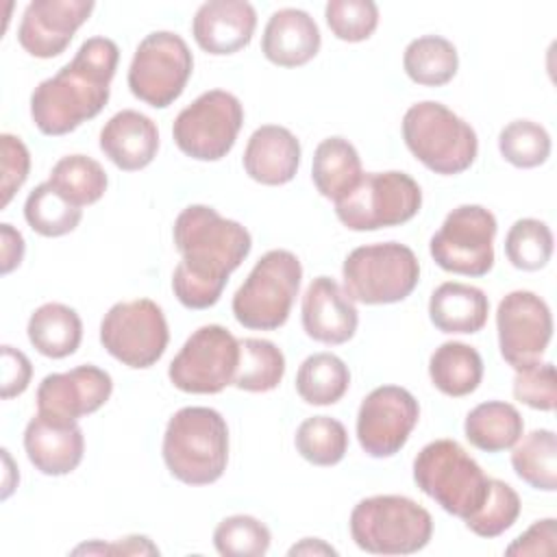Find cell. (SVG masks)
Listing matches in <instances>:
<instances>
[{"mask_svg": "<svg viewBox=\"0 0 557 557\" xmlns=\"http://www.w3.org/2000/svg\"><path fill=\"white\" fill-rule=\"evenodd\" d=\"M181 263L172 272V292L187 309L213 307L228 276L252 248L248 228L220 215L209 205L185 207L172 228Z\"/></svg>", "mask_w": 557, "mask_h": 557, "instance_id": "cell-1", "label": "cell"}, {"mask_svg": "<svg viewBox=\"0 0 557 557\" xmlns=\"http://www.w3.org/2000/svg\"><path fill=\"white\" fill-rule=\"evenodd\" d=\"M120 48L109 37H89L74 59L30 94V117L41 135L61 137L96 117L111 96Z\"/></svg>", "mask_w": 557, "mask_h": 557, "instance_id": "cell-2", "label": "cell"}, {"mask_svg": "<svg viewBox=\"0 0 557 557\" xmlns=\"http://www.w3.org/2000/svg\"><path fill=\"white\" fill-rule=\"evenodd\" d=\"M165 468L185 485L215 483L228 463V426L211 407H183L165 426Z\"/></svg>", "mask_w": 557, "mask_h": 557, "instance_id": "cell-3", "label": "cell"}, {"mask_svg": "<svg viewBox=\"0 0 557 557\" xmlns=\"http://www.w3.org/2000/svg\"><path fill=\"white\" fill-rule=\"evenodd\" d=\"M403 139L426 170L442 176L466 172L479 154L474 128L435 100L416 102L405 111Z\"/></svg>", "mask_w": 557, "mask_h": 557, "instance_id": "cell-4", "label": "cell"}, {"mask_svg": "<svg viewBox=\"0 0 557 557\" xmlns=\"http://www.w3.org/2000/svg\"><path fill=\"white\" fill-rule=\"evenodd\" d=\"M352 542L372 555H411L433 535L431 513L416 500L398 494L361 498L350 511Z\"/></svg>", "mask_w": 557, "mask_h": 557, "instance_id": "cell-5", "label": "cell"}, {"mask_svg": "<svg viewBox=\"0 0 557 557\" xmlns=\"http://www.w3.org/2000/svg\"><path fill=\"white\" fill-rule=\"evenodd\" d=\"M413 481L446 513L461 520L483 505L490 485L483 468L459 442L448 437L422 446L413 459Z\"/></svg>", "mask_w": 557, "mask_h": 557, "instance_id": "cell-6", "label": "cell"}, {"mask_svg": "<svg viewBox=\"0 0 557 557\" xmlns=\"http://www.w3.org/2000/svg\"><path fill=\"white\" fill-rule=\"evenodd\" d=\"M302 281L300 259L283 248L259 257L246 281L233 296L231 309L244 329H281L294 307Z\"/></svg>", "mask_w": 557, "mask_h": 557, "instance_id": "cell-7", "label": "cell"}, {"mask_svg": "<svg viewBox=\"0 0 557 557\" xmlns=\"http://www.w3.org/2000/svg\"><path fill=\"white\" fill-rule=\"evenodd\" d=\"M344 289L355 302L392 305L405 300L420 281L416 252L400 242H379L350 250L342 265Z\"/></svg>", "mask_w": 557, "mask_h": 557, "instance_id": "cell-8", "label": "cell"}, {"mask_svg": "<svg viewBox=\"0 0 557 557\" xmlns=\"http://www.w3.org/2000/svg\"><path fill=\"white\" fill-rule=\"evenodd\" d=\"M422 207V189L405 172H366L357 187L335 202L337 220L350 231H379L409 222Z\"/></svg>", "mask_w": 557, "mask_h": 557, "instance_id": "cell-9", "label": "cell"}, {"mask_svg": "<svg viewBox=\"0 0 557 557\" xmlns=\"http://www.w3.org/2000/svg\"><path fill=\"white\" fill-rule=\"evenodd\" d=\"M191 72L194 57L187 41L172 30H154L135 48L126 81L137 100L165 109L185 91Z\"/></svg>", "mask_w": 557, "mask_h": 557, "instance_id": "cell-10", "label": "cell"}, {"mask_svg": "<svg viewBox=\"0 0 557 557\" xmlns=\"http://www.w3.org/2000/svg\"><path fill=\"white\" fill-rule=\"evenodd\" d=\"M244 107L226 89H209L187 104L172 124L178 150L196 161L224 159L242 131Z\"/></svg>", "mask_w": 557, "mask_h": 557, "instance_id": "cell-11", "label": "cell"}, {"mask_svg": "<svg viewBox=\"0 0 557 557\" xmlns=\"http://www.w3.org/2000/svg\"><path fill=\"white\" fill-rule=\"evenodd\" d=\"M170 342L163 309L150 298L115 302L100 322V344L120 363L144 370L154 366Z\"/></svg>", "mask_w": 557, "mask_h": 557, "instance_id": "cell-12", "label": "cell"}, {"mask_svg": "<svg viewBox=\"0 0 557 557\" xmlns=\"http://www.w3.org/2000/svg\"><path fill=\"white\" fill-rule=\"evenodd\" d=\"M498 224L481 205H459L429 242L433 261L453 274L485 276L494 268V237Z\"/></svg>", "mask_w": 557, "mask_h": 557, "instance_id": "cell-13", "label": "cell"}, {"mask_svg": "<svg viewBox=\"0 0 557 557\" xmlns=\"http://www.w3.org/2000/svg\"><path fill=\"white\" fill-rule=\"evenodd\" d=\"M237 363L239 339L222 324H205L185 339L168 376L185 394H218L233 385Z\"/></svg>", "mask_w": 557, "mask_h": 557, "instance_id": "cell-14", "label": "cell"}, {"mask_svg": "<svg viewBox=\"0 0 557 557\" xmlns=\"http://www.w3.org/2000/svg\"><path fill=\"white\" fill-rule=\"evenodd\" d=\"M420 420L416 396L400 385L374 387L357 411V440L374 459L394 457Z\"/></svg>", "mask_w": 557, "mask_h": 557, "instance_id": "cell-15", "label": "cell"}, {"mask_svg": "<svg viewBox=\"0 0 557 557\" xmlns=\"http://www.w3.org/2000/svg\"><path fill=\"white\" fill-rule=\"evenodd\" d=\"M496 331L500 357L513 370L542 361L553 337L550 307L535 292L513 289L498 302Z\"/></svg>", "mask_w": 557, "mask_h": 557, "instance_id": "cell-16", "label": "cell"}, {"mask_svg": "<svg viewBox=\"0 0 557 557\" xmlns=\"http://www.w3.org/2000/svg\"><path fill=\"white\" fill-rule=\"evenodd\" d=\"M94 7L91 0H33L22 13L17 41L30 57H59L89 20Z\"/></svg>", "mask_w": 557, "mask_h": 557, "instance_id": "cell-17", "label": "cell"}, {"mask_svg": "<svg viewBox=\"0 0 557 557\" xmlns=\"http://www.w3.org/2000/svg\"><path fill=\"white\" fill-rule=\"evenodd\" d=\"M113 392V379L107 370L85 363L67 372H52L37 387V411L78 420L98 411Z\"/></svg>", "mask_w": 557, "mask_h": 557, "instance_id": "cell-18", "label": "cell"}, {"mask_svg": "<svg viewBox=\"0 0 557 557\" xmlns=\"http://www.w3.org/2000/svg\"><path fill=\"white\" fill-rule=\"evenodd\" d=\"M28 461L46 476H63L78 468L85 453V435L78 420L37 411L24 429Z\"/></svg>", "mask_w": 557, "mask_h": 557, "instance_id": "cell-19", "label": "cell"}, {"mask_svg": "<svg viewBox=\"0 0 557 557\" xmlns=\"http://www.w3.org/2000/svg\"><path fill=\"white\" fill-rule=\"evenodd\" d=\"M300 320L305 333L320 344L339 346L352 339L359 311L346 289L331 276H315L302 296Z\"/></svg>", "mask_w": 557, "mask_h": 557, "instance_id": "cell-20", "label": "cell"}, {"mask_svg": "<svg viewBox=\"0 0 557 557\" xmlns=\"http://www.w3.org/2000/svg\"><path fill=\"white\" fill-rule=\"evenodd\" d=\"M257 28V11L244 0H209L191 20V35L200 50L213 57L235 54L246 48Z\"/></svg>", "mask_w": 557, "mask_h": 557, "instance_id": "cell-21", "label": "cell"}, {"mask_svg": "<svg viewBox=\"0 0 557 557\" xmlns=\"http://www.w3.org/2000/svg\"><path fill=\"white\" fill-rule=\"evenodd\" d=\"M300 141L298 137L278 124H263L255 128L244 148V170L261 185H285L289 183L300 165Z\"/></svg>", "mask_w": 557, "mask_h": 557, "instance_id": "cell-22", "label": "cell"}, {"mask_svg": "<svg viewBox=\"0 0 557 557\" xmlns=\"http://www.w3.org/2000/svg\"><path fill=\"white\" fill-rule=\"evenodd\" d=\"M100 150L124 172L144 170L157 157L159 128L148 115L135 109H122L102 126Z\"/></svg>", "mask_w": 557, "mask_h": 557, "instance_id": "cell-23", "label": "cell"}, {"mask_svg": "<svg viewBox=\"0 0 557 557\" xmlns=\"http://www.w3.org/2000/svg\"><path fill=\"white\" fill-rule=\"evenodd\" d=\"M322 44L315 20L302 9H278L270 15L263 37V57L278 67H300L309 63Z\"/></svg>", "mask_w": 557, "mask_h": 557, "instance_id": "cell-24", "label": "cell"}, {"mask_svg": "<svg viewBox=\"0 0 557 557\" xmlns=\"http://www.w3.org/2000/svg\"><path fill=\"white\" fill-rule=\"evenodd\" d=\"M490 313V300L483 289L446 281L437 285L429 298V318L433 326L450 335H470L479 333Z\"/></svg>", "mask_w": 557, "mask_h": 557, "instance_id": "cell-25", "label": "cell"}, {"mask_svg": "<svg viewBox=\"0 0 557 557\" xmlns=\"http://www.w3.org/2000/svg\"><path fill=\"white\" fill-rule=\"evenodd\" d=\"M363 176L357 148L344 137H326L315 146L311 181L320 196L337 202L350 194Z\"/></svg>", "mask_w": 557, "mask_h": 557, "instance_id": "cell-26", "label": "cell"}, {"mask_svg": "<svg viewBox=\"0 0 557 557\" xmlns=\"http://www.w3.org/2000/svg\"><path fill=\"white\" fill-rule=\"evenodd\" d=\"M26 335L39 355L63 359L78 350L83 322L72 307L63 302H46L30 313Z\"/></svg>", "mask_w": 557, "mask_h": 557, "instance_id": "cell-27", "label": "cell"}, {"mask_svg": "<svg viewBox=\"0 0 557 557\" xmlns=\"http://www.w3.org/2000/svg\"><path fill=\"white\" fill-rule=\"evenodd\" d=\"M520 411L505 400H487L472 407L463 422L466 440L483 453L509 450L522 435Z\"/></svg>", "mask_w": 557, "mask_h": 557, "instance_id": "cell-28", "label": "cell"}, {"mask_svg": "<svg viewBox=\"0 0 557 557\" xmlns=\"http://www.w3.org/2000/svg\"><path fill=\"white\" fill-rule=\"evenodd\" d=\"M429 376L435 389H440L444 396L461 398L481 385L483 359L470 344L444 342L429 359Z\"/></svg>", "mask_w": 557, "mask_h": 557, "instance_id": "cell-29", "label": "cell"}, {"mask_svg": "<svg viewBox=\"0 0 557 557\" xmlns=\"http://www.w3.org/2000/svg\"><path fill=\"white\" fill-rule=\"evenodd\" d=\"M405 74L422 87H442L459 70V54L453 41L442 35H422L407 44L403 52Z\"/></svg>", "mask_w": 557, "mask_h": 557, "instance_id": "cell-30", "label": "cell"}, {"mask_svg": "<svg viewBox=\"0 0 557 557\" xmlns=\"http://www.w3.org/2000/svg\"><path fill=\"white\" fill-rule=\"evenodd\" d=\"M511 468L518 479L540 492L557 490V435L535 429L511 446Z\"/></svg>", "mask_w": 557, "mask_h": 557, "instance_id": "cell-31", "label": "cell"}, {"mask_svg": "<svg viewBox=\"0 0 557 557\" xmlns=\"http://www.w3.org/2000/svg\"><path fill=\"white\" fill-rule=\"evenodd\" d=\"M350 387L348 366L333 352L309 355L296 372V392L307 405L329 407Z\"/></svg>", "mask_w": 557, "mask_h": 557, "instance_id": "cell-32", "label": "cell"}, {"mask_svg": "<svg viewBox=\"0 0 557 557\" xmlns=\"http://www.w3.org/2000/svg\"><path fill=\"white\" fill-rule=\"evenodd\" d=\"M285 376L283 350L261 337L239 339V363L233 385L244 392H272Z\"/></svg>", "mask_w": 557, "mask_h": 557, "instance_id": "cell-33", "label": "cell"}, {"mask_svg": "<svg viewBox=\"0 0 557 557\" xmlns=\"http://www.w3.org/2000/svg\"><path fill=\"white\" fill-rule=\"evenodd\" d=\"M48 183H52L70 202L83 209L104 196L109 178L96 159L87 154H65L52 165Z\"/></svg>", "mask_w": 557, "mask_h": 557, "instance_id": "cell-34", "label": "cell"}, {"mask_svg": "<svg viewBox=\"0 0 557 557\" xmlns=\"http://www.w3.org/2000/svg\"><path fill=\"white\" fill-rule=\"evenodd\" d=\"M26 224L41 237H61L72 233L81 218L83 209L70 202L52 183H39L24 202Z\"/></svg>", "mask_w": 557, "mask_h": 557, "instance_id": "cell-35", "label": "cell"}, {"mask_svg": "<svg viewBox=\"0 0 557 557\" xmlns=\"http://www.w3.org/2000/svg\"><path fill=\"white\" fill-rule=\"evenodd\" d=\"M294 446L305 461L329 468L344 459L348 450V433L337 418L311 416L296 429Z\"/></svg>", "mask_w": 557, "mask_h": 557, "instance_id": "cell-36", "label": "cell"}, {"mask_svg": "<svg viewBox=\"0 0 557 557\" xmlns=\"http://www.w3.org/2000/svg\"><path fill=\"white\" fill-rule=\"evenodd\" d=\"M555 239L546 222L535 218L516 220L505 235V255L509 263L524 272L542 270L553 257Z\"/></svg>", "mask_w": 557, "mask_h": 557, "instance_id": "cell-37", "label": "cell"}, {"mask_svg": "<svg viewBox=\"0 0 557 557\" xmlns=\"http://www.w3.org/2000/svg\"><path fill=\"white\" fill-rule=\"evenodd\" d=\"M498 150L513 168L531 170L548 161L550 135L533 120H513L500 128Z\"/></svg>", "mask_w": 557, "mask_h": 557, "instance_id": "cell-38", "label": "cell"}, {"mask_svg": "<svg viewBox=\"0 0 557 557\" xmlns=\"http://www.w3.org/2000/svg\"><path fill=\"white\" fill-rule=\"evenodd\" d=\"M520 516V496L518 492L500 481V479H490L487 485V496L483 505L468 516L463 522L466 527L479 535V537H498L505 531H509Z\"/></svg>", "mask_w": 557, "mask_h": 557, "instance_id": "cell-39", "label": "cell"}, {"mask_svg": "<svg viewBox=\"0 0 557 557\" xmlns=\"http://www.w3.org/2000/svg\"><path fill=\"white\" fill-rule=\"evenodd\" d=\"M270 542V529L248 513L228 516L213 531V546L222 557H261Z\"/></svg>", "mask_w": 557, "mask_h": 557, "instance_id": "cell-40", "label": "cell"}, {"mask_svg": "<svg viewBox=\"0 0 557 557\" xmlns=\"http://www.w3.org/2000/svg\"><path fill=\"white\" fill-rule=\"evenodd\" d=\"M324 20L337 39L359 44L370 39L376 30L379 7L372 0H329Z\"/></svg>", "mask_w": 557, "mask_h": 557, "instance_id": "cell-41", "label": "cell"}, {"mask_svg": "<svg viewBox=\"0 0 557 557\" xmlns=\"http://www.w3.org/2000/svg\"><path fill=\"white\" fill-rule=\"evenodd\" d=\"M513 398L537 411H555L557 383L550 361H535L516 370Z\"/></svg>", "mask_w": 557, "mask_h": 557, "instance_id": "cell-42", "label": "cell"}, {"mask_svg": "<svg viewBox=\"0 0 557 557\" xmlns=\"http://www.w3.org/2000/svg\"><path fill=\"white\" fill-rule=\"evenodd\" d=\"M0 152H2V185H0L2 202L0 205L7 207L28 178L30 152L26 144L11 133L0 135Z\"/></svg>", "mask_w": 557, "mask_h": 557, "instance_id": "cell-43", "label": "cell"}, {"mask_svg": "<svg viewBox=\"0 0 557 557\" xmlns=\"http://www.w3.org/2000/svg\"><path fill=\"white\" fill-rule=\"evenodd\" d=\"M557 553V520L544 518L535 520L522 535H518L505 555H555Z\"/></svg>", "mask_w": 557, "mask_h": 557, "instance_id": "cell-44", "label": "cell"}, {"mask_svg": "<svg viewBox=\"0 0 557 557\" xmlns=\"http://www.w3.org/2000/svg\"><path fill=\"white\" fill-rule=\"evenodd\" d=\"M30 379H33L30 359L22 350L4 344L2 346V394H0L2 400L24 394Z\"/></svg>", "mask_w": 557, "mask_h": 557, "instance_id": "cell-45", "label": "cell"}, {"mask_svg": "<svg viewBox=\"0 0 557 557\" xmlns=\"http://www.w3.org/2000/svg\"><path fill=\"white\" fill-rule=\"evenodd\" d=\"M74 555L78 553H98V555H159V548L150 542L146 535H128L115 544H81L72 550Z\"/></svg>", "mask_w": 557, "mask_h": 557, "instance_id": "cell-46", "label": "cell"}, {"mask_svg": "<svg viewBox=\"0 0 557 557\" xmlns=\"http://www.w3.org/2000/svg\"><path fill=\"white\" fill-rule=\"evenodd\" d=\"M26 252V244L24 237L17 228H13L9 222L0 224V265H2V274H11L15 268H20L22 259Z\"/></svg>", "mask_w": 557, "mask_h": 557, "instance_id": "cell-47", "label": "cell"}, {"mask_svg": "<svg viewBox=\"0 0 557 557\" xmlns=\"http://www.w3.org/2000/svg\"><path fill=\"white\" fill-rule=\"evenodd\" d=\"M287 555L289 557H294V555H313L315 557V555H337V550L320 537H305L298 544H294L287 550Z\"/></svg>", "mask_w": 557, "mask_h": 557, "instance_id": "cell-48", "label": "cell"}, {"mask_svg": "<svg viewBox=\"0 0 557 557\" xmlns=\"http://www.w3.org/2000/svg\"><path fill=\"white\" fill-rule=\"evenodd\" d=\"M2 459H4V490H2V498H9L11 496V492H13V485H11V474H13V461H11V455H9V450L7 448H2Z\"/></svg>", "mask_w": 557, "mask_h": 557, "instance_id": "cell-49", "label": "cell"}]
</instances>
